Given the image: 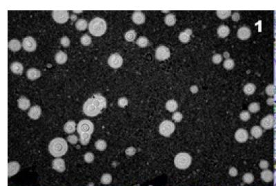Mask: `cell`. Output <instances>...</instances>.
I'll list each match as a JSON object with an SVG mask.
<instances>
[{"label":"cell","mask_w":276,"mask_h":186,"mask_svg":"<svg viewBox=\"0 0 276 186\" xmlns=\"http://www.w3.org/2000/svg\"><path fill=\"white\" fill-rule=\"evenodd\" d=\"M106 108V99L100 94H96L85 102L83 106V111L88 117H96Z\"/></svg>","instance_id":"obj_1"},{"label":"cell","mask_w":276,"mask_h":186,"mask_svg":"<svg viewBox=\"0 0 276 186\" xmlns=\"http://www.w3.org/2000/svg\"><path fill=\"white\" fill-rule=\"evenodd\" d=\"M69 146L65 139L55 138L52 140L48 145V150L51 155L55 157H60L65 154Z\"/></svg>","instance_id":"obj_2"},{"label":"cell","mask_w":276,"mask_h":186,"mask_svg":"<svg viewBox=\"0 0 276 186\" xmlns=\"http://www.w3.org/2000/svg\"><path fill=\"white\" fill-rule=\"evenodd\" d=\"M88 30L94 36H102L106 30V23L105 20L100 17L92 19L88 26Z\"/></svg>","instance_id":"obj_3"},{"label":"cell","mask_w":276,"mask_h":186,"mask_svg":"<svg viewBox=\"0 0 276 186\" xmlns=\"http://www.w3.org/2000/svg\"><path fill=\"white\" fill-rule=\"evenodd\" d=\"M191 157L186 152H180L174 158V164L180 170H186L191 166Z\"/></svg>","instance_id":"obj_4"},{"label":"cell","mask_w":276,"mask_h":186,"mask_svg":"<svg viewBox=\"0 0 276 186\" xmlns=\"http://www.w3.org/2000/svg\"><path fill=\"white\" fill-rule=\"evenodd\" d=\"M94 126L93 123L89 120L83 119L79 122L78 126V132L79 135L82 134H91L93 132Z\"/></svg>","instance_id":"obj_5"},{"label":"cell","mask_w":276,"mask_h":186,"mask_svg":"<svg viewBox=\"0 0 276 186\" xmlns=\"http://www.w3.org/2000/svg\"><path fill=\"white\" fill-rule=\"evenodd\" d=\"M175 129H176V126L173 122L166 120L162 122L159 126V133L162 136L168 137L174 132Z\"/></svg>","instance_id":"obj_6"},{"label":"cell","mask_w":276,"mask_h":186,"mask_svg":"<svg viewBox=\"0 0 276 186\" xmlns=\"http://www.w3.org/2000/svg\"><path fill=\"white\" fill-rule=\"evenodd\" d=\"M53 17L57 23L64 24L69 19V13L66 11H54L53 12Z\"/></svg>","instance_id":"obj_7"},{"label":"cell","mask_w":276,"mask_h":186,"mask_svg":"<svg viewBox=\"0 0 276 186\" xmlns=\"http://www.w3.org/2000/svg\"><path fill=\"white\" fill-rule=\"evenodd\" d=\"M109 65L113 68H118L123 63V59L119 53H115L110 55L108 60Z\"/></svg>","instance_id":"obj_8"},{"label":"cell","mask_w":276,"mask_h":186,"mask_svg":"<svg viewBox=\"0 0 276 186\" xmlns=\"http://www.w3.org/2000/svg\"><path fill=\"white\" fill-rule=\"evenodd\" d=\"M170 57V50L164 45H161L157 48L155 52V57L159 61H164Z\"/></svg>","instance_id":"obj_9"},{"label":"cell","mask_w":276,"mask_h":186,"mask_svg":"<svg viewBox=\"0 0 276 186\" xmlns=\"http://www.w3.org/2000/svg\"><path fill=\"white\" fill-rule=\"evenodd\" d=\"M23 48L24 50L29 52L35 50L37 48L36 41L31 37H26L23 40Z\"/></svg>","instance_id":"obj_10"},{"label":"cell","mask_w":276,"mask_h":186,"mask_svg":"<svg viewBox=\"0 0 276 186\" xmlns=\"http://www.w3.org/2000/svg\"><path fill=\"white\" fill-rule=\"evenodd\" d=\"M235 138L236 141L240 143L246 142L248 138L247 131L243 128L238 129L235 134Z\"/></svg>","instance_id":"obj_11"},{"label":"cell","mask_w":276,"mask_h":186,"mask_svg":"<svg viewBox=\"0 0 276 186\" xmlns=\"http://www.w3.org/2000/svg\"><path fill=\"white\" fill-rule=\"evenodd\" d=\"M53 168L59 172H63L66 169L65 162L62 158H55L53 161Z\"/></svg>","instance_id":"obj_12"},{"label":"cell","mask_w":276,"mask_h":186,"mask_svg":"<svg viewBox=\"0 0 276 186\" xmlns=\"http://www.w3.org/2000/svg\"><path fill=\"white\" fill-rule=\"evenodd\" d=\"M20 166L19 163L16 162V161H13V162H10L8 164V176L10 177L11 176L15 175V174H17L20 171Z\"/></svg>","instance_id":"obj_13"},{"label":"cell","mask_w":276,"mask_h":186,"mask_svg":"<svg viewBox=\"0 0 276 186\" xmlns=\"http://www.w3.org/2000/svg\"><path fill=\"white\" fill-rule=\"evenodd\" d=\"M274 119L272 115H268L266 117L263 118L261 121V126L265 129H271L274 126Z\"/></svg>","instance_id":"obj_14"},{"label":"cell","mask_w":276,"mask_h":186,"mask_svg":"<svg viewBox=\"0 0 276 186\" xmlns=\"http://www.w3.org/2000/svg\"><path fill=\"white\" fill-rule=\"evenodd\" d=\"M251 36V30L246 26H243L238 30V37L242 40H247Z\"/></svg>","instance_id":"obj_15"},{"label":"cell","mask_w":276,"mask_h":186,"mask_svg":"<svg viewBox=\"0 0 276 186\" xmlns=\"http://www.w3.org/2000/svg\"><path fill=\"white\" fill-rule=\"evenodd\" d=\"M41 114H42V109L38 106H33V107L30 109L29 113H28L29 117L33 119H38L40 117Z\"/></svg>","instance_id":"obj_16"},{"label":"cell","mask_w":276,"mask_h":186,"mask_svg":"<svg viewBox=\"0 0 276 186\" xmlns=\"http://www.w3.org/2000/svg\"><path fill=\"white\" fill-rule=\"evenodd\" d=\"M132 19L136 24H142L145 22V16L141 11H136L133 14Z\"/></svg>","instance_id":"obj_17"},{"label":"cell","mask_w":276,"mask_h":186,"mask_svg":"<svg viewBox=\"0 0 276 186\" xmlns=\"http://www.w3.org/2000/svg\"><path fill=\"white\" fill-rule=\"evenodd\" d=\"M26 76L28 79L33 81L40 77L41 72L36 68H30L27 71Z\"/></svg>","instance_id":"obj_18"},{"label":"cell","mask_w":276,"mask_h":186,"mask_svg":"<svg viewBox=\"0 0 276 186\" xmlns=\"http://www.w3.org/2000/svg\"><path fill=\"white\" fill-rule=\"evenodd\" d=\"M55 59L58 64H64V63H65L66 62L67 59H68V56H67V54L65 53H64V52L59 51L56 54H55Z\"/></svg>","instance_id":"obj_19"},{"label":"cell","mask_w":276,"mask_h":186,"mask_svg":"<svg viewBox=\"0 0 276 186\" xmlns=\"http://www.w3.org/2000/svg\"><path fill=\"white\" fill-rule=\"evenodd\" d=\"M192 34V30L186 29L185 31L182 32L179 35V39L182 43H187L190 40L191 35Z\"/></svg>","instance_id":"obj_20"},{"label":"cell","mask_w":276,"mask_h":186,"mask_svg":"<svg viewBox=\"0 0 276 186\" xmlns=\"http://www.w3.org/2000/svg\"><path fill=\"white\" fill-rule=\"evenodd\" d=\"M30 101L26 99L25 97H21L20 98L18 99V106L19 108L22 110H26L28 108L30 107Z\"/></svg>","instance_id":"obj_21"},{"label":"cell","mask_w":276,"mask_h":186,"mask_svg":"<svg viewBox=\"0 0 276 186\" xmlns=\"http://www.w3.org/2000/svg\"><path fill=\"white\" fill-rule=\"evenodd\" d=\"M11 70L15 74L21 75L24 71V67L20 62H13L11 65Z\"/></svg>","instance_id":"obj_22"},{"label":"cell","mask_w":276,"mask_h":186,"mask_svg":"<svg viewBox=\"0 0 276 186\" xmlns=\"http://www.w3.org/2000/svg\"><path fill=\"white\" fill-rule=\"evenodd\" d=\"M21 45L20 41L17 39H12L8 42V48L12 51H18L21 49Z\"/></svg>","instance_id":"obj_23"},{"label":"cell","mask_w":276,"mask_h":186,"mask_svg":"<svg viewBox=\"0 0 276 186\" xmlns=\"http://www.w3.org/2000/svg\"><path fill=\"white\" fill-rule=\"evenodd\" d=\"M75 126L76 123L75 121H69L65 123L64 127V130L65 131V132L70 134L74 132L75 131Z\"/></svg>","instance_id":"obj_24"},{"label":"cell","mask_w":276,"mask_h":186,"mask_svg":"<svg viewBox=\"0 0 276 186\" xmlns=\"http://www.w3.org/2000/svg\"><path fill=\"white\" fill-rule=\"evenodd\" d=\"M230 33V29L228 26H220L218 28H217V35L220 37L225 38L226 37H227Z\"/></svg>","instance_id":"obj_25"},{"label":"cell","mask_w":276,"mask_h":186,"mask_svg":"<svg viewBox=\"0 0 276 186\" xmlns=\"http://www.w3.org/2000/svg\"><path fill=\"white\" fill-rule=\"evenodd\" d=\"M261 179L265 182H270L274 179V175L270 170H265L261 173Z\"/></svg>","instance_id":"obj_26"},{"label":"cell","mask_w":276,"mask_h":186,"mask_svg":"<svg viewBox=\"0 0 276 186\" xmlns=\"http://www.w3.org/2000/svg\"><path fill=\"white\" fill-rule=\"evenodd\" d=\"M177 103L175 100H168L166 103V108L169 112H175L177 109Z\"/></svg>","instance_id":"obj_27"},{"label":"cell","mask_w":276,"mask_h":186,"mask_svg":"<svg viewBox=\"0 0 276 186\" xmlns=\"http://www.w3.org/2000/svg\"><path fill=\"white\" fill-rule=\"evenodd\" d=\"M251 134L254 138L258 139L262 135V130L260 126H253L251 130Z\"/></svg>","instance_id":"obj_28"},{"label":"cell","mask_w":276,"mask_h":186,"mask_svg":"<svg viewBox=\"0 0 276 186\" xmlns=\"http://www.w3.org/2000/svg\"><path fill=\"white\" fill-rule=\"evenodd\" d=\"M165 23L167 26H173L176 23V17L173 14H168L165 17Z\"/></svg>","instance_id":"obj_29"},{"label":"cell","mask_w":276,"mask_h":186,"mask_svg":"<svg viewBox=\"0 0 276 186\" xmlns=\"http://www.w3.org/2000/svg\"><path fill=\"white\" fill-rule=\"evenodd\" d=\"M256 86L253 84H248L244 87V92L248 95L253 94L256 91Z\"/></svg>","instance_id":"obj_30"},{"label":"cell","mask_w":276,"mask_h":186,"mask_svg":"<svg viewBox=\"0 0 276 186\" xmlns=\"http://www.w3.org/2000/svg\"><path fill=\"white\" fill-rule=\"evenodd\" d=\"M87 22L85 19H79L75 24L76 28L79 30H84L87 28Z\"/></svg>","instance_id":"obj_31"},{"label":"cell","mask_w":276,"mask_h":186,"mask_svg":"<svg viewBox=\"0 0 276 186\" xmlns=\"http://www.w3.org/2000/svg\"><path fill=\"white\" fill-rule=\"evenodd\" d=\"M136 32L134 30H130L125 34V39L128 41H133L136 37Z\"/></svg>","instance_id":"obj_32"},{"label":"cell","mask_w":276,"mask_h":186,"mask_svg":"<svg viewBox=\"0 0 276 186\" xmlns=\"http://www.w3.org/2000/svg\"><path fill=\"white\" fill-rule=\"evenodd\" d=\"M136 44L141 48H145L149 45V40L145 37H140L136 41Z\"/></svg>","instance_id":"obj_33"},{"label":"cell","mask_w":276,"mask_h":186,"mask_svg":"<svg viewBox=\"0 0 276 186\" xmlns=\"http://www.w3.org/2000/svg\"><path fill=\"white\" fill-rule=\"evenodd\" d=\"M95 145H96L97 150L100 151L105 150L107 147L106 143L105 141H104V140H97L96 143H95Z\"/></svg>","instance_id":"obj_34"},{"label":"cell","mask_w":276,"mask_h":186,"mask_svg":"<svg viewBox=\"0 0 276 186\" xmlns=\"http://www.w3.org/2000/svg\"><path fill=\"white\" fill-rule=\"evenodd\" d=\"M79 141L82 145H87L91 139V134H82L79 135Z\"/></svg>","instance_id":"obj_35"},{"label":"cell","mask_w":276,"mask_h":186,"mask_svg":"<svg viewBox=\"0 0 276 186\" xmlns=\"http://www.w3.org/2000/svg\"><path fill=\"white\" fill-rule=\"evenodd\" d=\"M216 13L218 17H220V19H224L229 17L231 15V12L230 11H217Z\"/></svg>","instance_id":"obj_36"},{"label":"cell","mask_w":276,"mask_h":186,"mask_svg":"<svg viewBox=\"0 0 276 186\" xmlns=\"http://www.w3.org/2000/svg\"><path fill=\"white\" fill-rule=\"evenodd\" d=\"M111 181H112V176L110 174H104V175H102V178H101V183L104 185L110 184Z\"/></svg>","instance_id":"obj_37"},{"label":"cell","mask_w":276,"mask_h":186,"mask_svg":"<svg viewBox=\"0 0 276 186\" xmlns=\"http://www.w3.org/2000/svg\"><path fill=\"white\" fill-rule=\"evenodd\" d=\"M242 180L246 184H250L254 181V176L251 173H246L242 177Z\"/></svg>","instance_id":"obj_38"},{"label":"cell","mask_w":276,"mask_h":186,"mask_svg":"<svg viewBox=\"0 0 276 186\" xmlns=\"http://www.w3.org/2000/svg\"><path fill=\"white\" fill-rule=\"evenodd\" d=\"M91 42H92L91 37L87 34L84 35L81 37V43L83 45L88 46V45H89L91 44Z\"/></svg>","instance_id":"obj_39"},{"label":"cell","mask_w":276,"mask_h":186,"mask_svg":"<svg viewBox=\"0 0 276 186\" xmlns=\"http://www.w3.org/2000/svg\"><path fill=\"white\" fill-rule=\"evenodd\" d=\"M260 107L259 103L256 102L251 103L249 106H248V110H249V111L251 112H252V113H256V112L260 110Z\"/></svg>","instance_id":"obj_40"},{"label":"cell","mask_w":276,"mask_h":186,"mask_svg":"<svg viewBox=\"0 0 276 186\" xmlns=\"http://www.w3.org/2000/svg\"><path fill=\"white\" fill-rule=\"evenodd\" d=\"M235 63L233 59H226L225 62H224V67L226 70H231L234 68Z\"/></svg>","instance_id":"obj_41"},{"label":"cell","mask_w":276,"mask_h":186,"mask_svg":"<svg viewBox=\"0 0 276 186\" xmlns=\"http://www.w3.org/2000/svg\"><path fill=\"white\" fill-rule=\"evenodd\" d=\"M94 160V155L91 152H87L84 155V161L88 163H91Z\"/></svg>","instance_id":"obj_42"},{"label":"cell","mask_w":276,"mask_h":186,"mask_svg":"<svg viewBox=\"0 0 276 186\" xmlns=\"http://www.w3.org/2000/svg\"><path fill=\"white\" fill-rule=\"evenodd\" d=\"M251 117L249 112L248 111H243L242 112L240 115V119L242 120L243 121H247L248 120H249V119Z\"/></svg>","instance_id":"obj_43"},{"label":"cell","mask_w":276,"mask_h":186,"mask_svg":"<svg viewBox=\"0 0 276 186\" xmlns=\"http://www.w3.org/2000/svg\"><path fill=\"white\" fill-rule=\"evenodd\" d=\"M128 99L126 97H121L118 99V106L121 108H124L128 105Z\"/></svg>","instance_id":"obj_44"},{"label":"cell","mask_w":276,"mask_h":186,"mask_svg":"<svg viewBox=\"0 0 276 186\" xmlns=\"http://www.w3.org/2000/svg\"><path fill=\"white\" fill-rule=\"evenodd\" d=\"M173 119L176 122H180L183 118V115L180 112H176L173 115Z\"/></svg>","instance_id":"obj_45"},{"label":"cell","mask_w":276,"mask_h":186,"mask_svg":"<svg viewBox=\"0 0 276 186\" xmlns=\"http://www.w3.org/2000/svg\"><path fill=\"white\" fill-rule=\"evenodd\" d=\"M70 44V41L68 37L64 36V37H62V39H61V44H62L64 47L69 46Z\"/></svg>","instance_id":"obj_46"},{"label":"cell","mask_w":276,"mask_h":186,"mask_svg":"<svg viewBox=\"0 0 276 186\" xmlns=\"http://www.w3.org/2000/svg\"><path fill=\"white\" fill-rule=\"evenodd\" d=\"M222 60V55L220 54H214L213 58H212V61L214 63H216V64H218Z\"/></svg>","instance_id":"obj_47"},{"label":"cell","mask_w":276,"mask_h":186,"mask_svg":"<svg viewBox=\"0 0 276 186\" xmlns=\"http://www.w3.org/2000/svg\"><path fill=\"white\" fill-rule=\"evenodd\" d=\"M136 152V149L133 147H129L125 151V153L128 156H133Z\"/></svg>","instance_id":"obj_48"},{"label":"cell","mask_w":276,"mask_h":186,"mask_svg":"<svg viewBox=\"0 0 276 186\" xmlns=\"http://www.w3.org/2000/svg\"><path fill=\"white\" fill-rule=\"evenodd\" d=\"M68 141H69V142L71 143V144H76V143L78 141V136L75 135H70L68 137Z\"/></svg>","instance_id":"obj_49"},{"label":"cell","mask_w":276,"mask_h":186,"mask_svg":"<svg viewBox=\"0 0 276 186\" xmlns=\"http://www.w3.org/2000/svg\"><path fill=\"white\" fill-rule=\"evenodd\" d=\"M259 166H260V168H261V169H263V170L267 169V168H268V167H269V163H268L266 161L262 160V161H260V163H259Z\"/></svg>","instance_id":"obj_50"},{"label":"cell","mask_w":276,"mask_h":186,"mask_svg":"<svg viewBox=\"0 0 276 186\" xmlns=\"http://www.w3.org/2000/svg\"><path fill=\"white\" fill-rule=\"evenodd\" d=\"M266 92L269 94V95H272V94H274V86H271V85H269V86H268L267 88H266Z\"/></svg>","instance_id":"obj_51"},{"label":"cell","mask_w":276,"mask_h":186,"mask_svg":"<svg viewBox=\"0 0 276 186\" xmlns=\"http://www.w3.org/2000/svg\"><path fill=\"white\" fill-rule=\"evenodd\" d=\"M229 175L230 176H236L238 175V170L235 168V167H231V168H230V170H229Z\"/></svg>","instance_id":"obj_52"},{"label":"cell","mask_w":276,"mask_h":186,"mask_svg":"<svg viewBox=\"0 0 276 186\" xmlns=\"http://www.w3.org/2000/svg\"><path fill=\"white\" fill-rule=\"evenodd\" d=\"M232 19H233V20L235 21V22H238V21L240 19V15H239V13H235L234 15H233Z\"/></svg>","instance_id":"obj_53"},{"label":"cell","mask_w":276,"mask_h":186,"mask_svg":"<svg viewBox=\"0 0 276 186\" xmlns=\"http://www.w3.org/2000/svg\"><path fill=\"white\" fill-rule=\"evenodd\" d=\"M191 90L192 91V92L193 93H197V91L198 90V88H197V86H192L191 87Z\"/></svg>","instance_id":"obj_54"}]
</instances>
